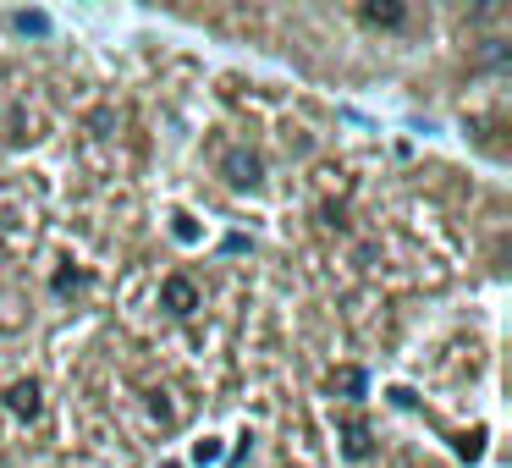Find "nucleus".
Instances as JSON below:
<instances>
[{"label": "nucleus", "instance_id": "nucleus-9", "mask_svg": "<svg viewBox=\"0 0 512 468\" xmlns=\"http://www.w3.org/2000/svg\"><path fill=\"white\" fill-rule=\"evenodd\" d=\"M479 441H485V435H479V430H474V435H463V441H457V452H463V457H468V463H474V457H479V452H485V446H479Z\"/></svg>", "mask_w": 512, "mask_h": 468}, {"label": "nucleus", "instance_id": "nucleus-8", "mask_svg": "<svg viewBox=\"0 0 512 468\" xmlns=\"http://www.w3.org/2000/svg\"><path fill=\"white\" fill-rule=\"evenodd\" d=\"M12 28L17 34H50V17L45 12H12Z\"/></svg>", "mask_w": 512, "mask_h": 468}, {"label": "nucleus", "instance_id": "nucleus-10", "mask_svg": "<svg viewBox=\"0 0 512 468\" xmlns=\"http://www.w3.org/2000/svg\"><path fill=\"white\" fill-rule=\"evenodd\" d=\"M171 232H177V243H193V237H199V226H193L188 215H177V221H171Z\"/></svg>", "mask_w": 512, "mask_h": 468}, {"label": "nucleus", "instance_id": "nucleus-3", "mask_svg": "<svg viewBox=\"0 0 512 468\" xmlns=\"http://www.w3.org/2000/svg\"><path fill=\"white\" fill-rule=\"evenodd\" d=\"M358 23H369V28H402V23H408V6H397V0H369V6H358Z\"/></svg>", "mask_w": 512, "mask_h": 468}, {"label": "nucleus", "instance_id": "nucleus-5", "mask_svg": "<svg viewBox=\"0 0 512 468\" xmlns=\"http://www.w3.org/2000/svg\"><path fill=\"white\" fill-rule=\"evenodd\" d=\"M375 452V441H369V430L358 419H347L342 424V457H353V463H364V457Z\"/></svg>", "mask_w": 512, "mask_h": 468}, {"label": "nucleus", "instance_id": "nucleus-2", "mask_svg": "<svg viewBox=\"0 0 512 468\" xmlns=\"http://www.w3.org/2000/svg\"><path fill=\"white\" fill-rule=\"evenodd\" d=\"M160 303H166L171 314H193L199 309V287H193L188 276H166L160 281Z\"/></svg>", "mask_w": 512, "mask_h": 468}, {"label": "nucleus", "instance_id": "nucleus-11", "mask_svg": "<svg viewBox=\"0 0 512 468\" xmlns=\"http://www.w3.org/2000/svg\"><path fill=\"white\" fill-rule=\"evenodd\" d=\"M78 281H83L78 270H61V276H56V292H72V287H78Z\"/></svg>", "mask_w": 512, "mask_h": 468}, {"label": "nucleus", "instance_id": "nucleus-4", "mask_svg": "<svg viewBox=\"0 0 512 468\" xmlns=\"http://www.w3.org/2000/svg\"><path fill=\"white\" fill-rule=\"evenodd\" d=\"M6 408H12L17 419H39V380H17V386L6 391Z\"/></svg>", "mask_w": 512, "mask_h": 468}, {"label": "nucleus", "instance_id": "nucleus-1", "mask_svg": "<svg viewBox=\"0 0 512 468\" xmlns=\"http://www.w3.org/2000/svg\"><path fill=\"white\" fill-rule=\"evenodd\" d=\"M221 171H226L232 188H259V182H265V160H259L254 149H232V155L221 160Z\"/></svg>", "mask_w": 512, "mask_h": 468}, {"label": "nucleus", "instance_id": "nucleus-7", "mask_svg": "<svg viewBox=\"0 0 512 468\" xmlns=\"http://www.w3.org/2000/svg\"><path fill=\"white\" fill-rule=\"evenodd\" d=\"M221 457H226V446H221V441H215V435H204V441H193V463H199V468H210V463H221Z\"/></svg>", "mask_w": 512, "mask_h": 468}, {"label": "nucleus", "instance_id": "nucleus-6", "mask_svg": "<svg viewBox=\"0 0 512 468\" xmlns=\"http://www.w3.org/2000/svg\"><path fill=\"white\" fill-rule=\"evenodd\" d=\"M364 386H369L364 369H336L331 375V391H342V397H364Z\"/></svg>", "mask_w": 512, "mask_h": 468}]
</instances>
